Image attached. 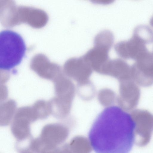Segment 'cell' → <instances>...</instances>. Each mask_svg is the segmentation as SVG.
<instances>
[{"label":"cell","instance_id":"obj_12","mask_svg":"<svg viewBox=\"0 0 153 153\" xmlns=\"http://www.w3.org/2000/svg\"><path fill=\"white\" fill-rule=\"evenodd\" d=\"M105 75L115 77L119 82L131 79V66L121 59L111 60Z\"/></svg>","mask_w":153,"mask_h":153},{"label":"cell","instance_id":"obj_4","mask_svg":"<svg viewBox=\"0 0 153 153\" xmlns=\"http://www.w3.org/2000/svg\"><path fill=\"white\" fill-rule=\"evenodd\" d=\"M131 67L132 79L139 86L153 85V53L148 52L136 60Z\"/></svg>","mask_w":153,"mask_h":153},{"label":"cell","instance_id":"obj_22","mask_svg":"<svg viewBox=\"0 0 153 153\" xmlns=\"http://www.w3.org/2000/svg\"><path fill=\"white\" fill-rule=\"evenodd\" d=\"M21 153H33L32 152H31L29 150L27 149L24 150L23 151H22Z\"/></svg>","mask_w":153,"mask_h":153},{"label":"cell","instance_id":"obj_7","mask_svg":"<svg viewBox=\"0 0 153 153\" xmlns=\"http://www.w3.org/2000/svg\"><path fill=\"white\" fill-rule=\"evenodd\" d=\"M111 46L94 42V46L83 56L93 70L105 75L110 61L109 52Z\"/></svg>","mask_w":153,"mask_h":153},{"label":"cell","instance_id":"obj_9","mask_svg":"<svg viewBox=\"0 0 153 153\" xmlns=\"http://www.w3.org/2000/svg\"><path fill=\"white\" fill-rule=\"evenodd\" d=\"M115 49L122 58L135 61L148 52L145 44L133 35L128 41L117 43Z\"/></svg>","mask_w":153,"mask_h":153},{"label":"cell","instance_id":"obj_10","mask_svg":"<svg viewBox=\"0 0 153 153\" xmlns=\"http://www.w3.org/2000/svg\"><path fill=\"white\" fill-rule=\"evenodd\" d=\"M69 134L68 128L59 123L50 124L43 128L39 138L47 145L53 148L63 143Z\"/></svg>","mask_w":153,"mask_h":153},{"label":"cell","instance_id":"obj_8","mask_svg":"<svg viewBox=\"0 0 153 153\" xmlns=\"http://www.w3.org/2000/svg\"><path fill=\"white\" fill-rule=\"evenodd\" d=\"M92 70L83 56L69 59L65 63L63 69L65 74L76 81L78 84L89 81Z\"/></svg>","mask_w":153,"mask_h":153},{"label":"cell","instance_id":"obj_3","mask_svg":"<svg viewBox=\"0 0 153 153\" xmlns=\"http://www.w3.org/2000/svg\"><path fill=\"white\" fill-rule=\"evenodd\" d=\"M134 125V143L143 147L150 142L153 132V115L149 111L135 109L130 114Z\"/></svg>","mask_w":153,"mask_h":153},{"label":"cell","instance_id":"obj_11","mask_svg":"<svg viewBox=\"0 0 153 153\" xmlns=\"http://www.w3.org/2000/svg\"><path fill=\"white\" fill-rule=\"evenodd\" d=\"M55 97L58 103L65 106H71L75 94V87L68 77L62 73L54 80Z\"/></svg>","mask_w":153,"mask_h":153},{"label":"cell","instance_id":"obj_16","mask_svg":"<svg viewBox=\"0 0 153 153\" xmlns=\"http://www.w3.org/2000/svg\"><path fill=\"white\" fill-rule=\"evenodd\" d=\"M32 107L37 120L45 119L52 113V107L50 101L38 100Z\"/></svg>","mask_w":153,"mask_h":153},{"label":"cell","instance_id":"obj_15","mask_svg":"<svg viewBox=\"0 0 153 153\" xmlns=\"http://www.w3.org/2000/svg\"><path fill=\"white\" fill-rule=\"evenodd\" d=\"M74 153H91L92 147L89 139L82 136L74 137L68 144Z\"/></svg>","mask_w":153,"mask_h":153},{"label":"cell","instance_id":"obj_19","mask_svg":"<svg viewBox=\"0 0 153 153\" xmlns=\"http://www.w3.org/2000/svg\"><path fill=\"white\" fill-rule=\"evenodd\" d=\"M77 88L79 95L85 100L92 99L95 94V90L94 85L89 81L82 84H78Z\"/></svg>","mask_w":153,"mask_h":153},{"label":"cell","instance_id":"obj_17","mask_svg":"<svg viewBox=\"0 0 153 153\" xmlns=\"http://www.w3.org/2000/svg\"><path fill=\"white\" fill-rule=\"evenodd\" d=\"M133 35L145 44L153 42V31L145 25H140L136 27Z\"/></svg>","mask_w":153,"mask_h":153},{"label":"cell","instance_id":"obj_6","mask_svg":"<svg viewBox=\"0 0 153 153\" xmlns=\"http://www.w3.org/2000/svg\"><path fill=\"white\" fill-rule=\"evenodd\" d=\"M119 91L118 106L128 112L135 109L140 97L139 86L132 79L122 81L120 82Z\"/></svg>","mask_w":153,"mask_h":153},{"label":"cell","instance_id":"obj_2","mask_svg":"<svg viewBox=\"0 0 153 153\" xmlns=\"http://www.w3.org/2000/svg\"><path fill=\"white\" fill-rule=\"evenodd\" d=\"M26 51L22 36L13 31L6 30L0 33V68L8 70L19 64Z\"/></svg>","mask_w":153,"mask_h":153},{"label":"cell","instance_id":"obj_24","mask_svg":"<svg viewBox=\"0 0 153 153\" xmlns=\"http://www.w3.org/2000/svg\"></svg>","mask_w":153,"mask_h":153},{"label":"cell","instance_id":"obj_14","mask_svg":"<svg viewBox=\"0 0 153 153\" xmlns=\"http://www.w3.org/2000/svg\"><path fill=\"white\" fill-rule=\"evenodd\" d=\"M16 104L10 100L1 104L0 107V124L1 126L8 125L16 113Z\"/></svg>","mask_w":153,"mask_h":153},{"label":"cell","instance_id":"obj_1","mask_svg":"<svg viewBox=\"0 0 153 153\" xmlns=\"http://www.w3.org/2000/svg\"><path fill=\"white\" fill-rule=\"evenodd\" d=\"M130 114L119 106L106 108L97 116L88 133L96 153H129L134 143Z\"/></svg>","mask_w":153,"mask_h":153},{"label":"cell","instance_id":"obj_23","mask_svg":"<svg viewBox=\"0 0 153 153\" xmlns=\"http://www.w3.org/2000/svg\"><path fill=\"white\" fill-rule=\"evenodd\" d=\"M150 24L151 26L153 27V16L151 18L150 21Z\"/></svg>","mask_w":153,"mask_h":153},{"label":"cell","instance_id":"obj_13","mask_svg":"<svg viewBox=\"0 0 153 153\" xmlns=\"http://www.w3.org/2000/svg\"><path fill=\"white\" fill-rule=\"evenodd\" d=\"M31 68L40 77L49 80H54L61 73L59 67L45 61H33Z\"/></svg>","mask_w":153,"mask_h":153},{"label":"cell","instance_id":"obj_21","mask_svg":"<svg viewBox=\"0 0 153 153\" xmlns=\"http://www.w3.org/2000/svg\"><path fill=\"white\" fill-rule=\"evenodd\" d=\"M1 88L2 89H1V90L2 91V94H1V95L2 94V95L0 96V100L1 101V100H5V99L6 98L7 96V88L6 87L4 86H2V87L1 86Z\"/></svg>","mask_w":153,"mask_h":153},{"label":"cell","instance_id":"obj_20","mask_svg":"<svg viewBox=\"0 0 153 153\" xmlns=\"http://www.w3.org/2000/svg\"><path fill=\"white\" fill-rule=\"evenodd\" d=\"M58 153H74L70 149L68 144H65L59 148Z\"/></svg>","mask_w":153,"mask_h":153},{"label":"cell","instance_id":"obj_5","mask_svg":"<svg viewBox=\"0 0 153 153\" xmlns=\"http://www.w3.org/2000/svg\"><path fill=\"white\" fill-rule=\"evenodd\" d=\"M36 120L32 107H21L16 111L11 130L17 140L22 141L29 137L30 135V124Z\"/></svg>","mask_w":153,"mask_h":153},{"label":"cell","instance_id":"obj_18","mask_svg":"<svg viewBox=\"0 0 153 153\" xmlns=\"http://www.w3.org/2000/svg\"><path fill=\"white\" fill-rule=\"evenodd\" d=\"M98 98L101 104L106 108L113 106L117 99L114 92L108 88L101 90L98 92Z\"/></svg>","mask_w":153,"mask_h":153}]
</instances>
